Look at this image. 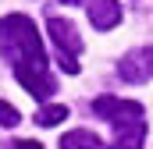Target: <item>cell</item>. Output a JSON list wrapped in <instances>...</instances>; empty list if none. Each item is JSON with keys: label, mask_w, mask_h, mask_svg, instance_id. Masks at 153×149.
<instances>
[{"label": "cell", "mask_w": 153, "mask_h": 149, "mask_svg": "<svg viewBox=\"0 0 153 149\" xmlns=\"http://www.w3.org/2000/svg\"><path fill=\"white\" fill-rule=\"evenodd\" d=\"M0 53L7 57L11 71L25 92H32L36 100H46L57 92V78L50 74V60H46L39 29L29 14H4L0 18Z\"/></svg>", "instance_id": "1"}, {"label": "cell", "mask_w": 153, "mask_h": 149, "mask_svg": "<svg viewBox=\"0 0 153 149\" xmlns=\"http://www.w3.org/2000/svg\"><path fill=\"white\" fill-rule=\"evenodd\" d=\"M46 32L53 39V46H57V60H61V68L68 74H78V53H82V39H78V29L68 21V18H46Z\"/></svg>", "instance_id": "2"}, {"label": "cell", "mask_w": 153, "mask_h": 149, "mask_svg": "<svg viewBox=\"0 0 153 149\" xmlns=\"http://www.w3.org/2000/svg\"><path fill=\"white\" fill-rule=\"evenodd\" d=\"M93 114L96 117H103V121H111V124H121V121H135V117H143V103H135V100H121V96H96L93 100Z\"/></svg>", "instance_id": "3"}, {"label": "cell", "mask_w": 153, "mask_h": 149, "mask_svg": "<svg viewBox=\"0 0 153 149\" xmlns=\"http://www.w3.org/2000/svg\"><path fill=\"white\" fill-rule=\"evenodd\" d=\"M89 21L96 32H111L121 21V4L117 0H89Z\"/></svg>", "instance_id": "4"}, {"label": "cell", "mask_w": 153, "mask_h": 149, "mask_svg": "<svg viewBox=\"0 0 153 149\" xmlns=\"http://www.w3.org/2000/svg\"><path fill=\"white\" fill-rule=\"evenodd\" d=\"M143 139H146V121L143 117L114 124V149H146Z\"/></svg>", "instance_id": "5"}, {"label": "cell", "mask_w": 153, "mask_h": 149, "mask_svg": "<svg viewBox=\"0 0 153 149\" xmlns=\"http://www.w3.org/2000/svg\"><path fill=\"white\" fill-rule=\"evenodd\" d=\"M117 74H121L125 82H146V78H150L146 53H143V50H132V53H125V57H121V68H117Z\"/></svg>", "instance_id": "6"}, {"label": "cell", "mask_w": 153, "mask_h": 149, "mask_svg": "<svg viewBox=\"0 0 153 149\" xmlns=\"http://www.w3.org/2000/svg\"><path fill=\"white\" fill-rule=\"evenodd\" d=\"M61 149H107V142H103L100 135H93V131L78 128V131L61 135Z\"/></svg>", "instance_id": "7"}, {"label": "cell", "mask_w": 153, "mask_h": 149, "mask_svg": "<svg viewBox=\"0 0 153 149\" xmlns=\"http://www.w3.org/2000/svg\"><path fill=\"white\" fill-rule=\"evenodd\" d=\"M68 107L64 103H46V107H39L36 114V124H43V128H53V124H61V121H68Z\"/></svg>", "instance_id": "8"}, {"label": "cell", "mask_w": 153, "mask_h": 149, "mask_svg": "<svg viewBox=\"0 0 153 149\" xmlns=\"http://www.w3.org/2000/svg\"><path fill=\"white\" fill-rule=\"evenodd\" d=\"M18 121H22V114L14 110L11 103H4V100H0V124H4V128H14Z\"/></svg>", "instance_id": "9"}, {"label": "cell", "mask_w": 153, "mask_h": 149, "mask_svg": "<svg viewBox=\"0 0 153 149\" xmlns=\"http://www.w3.org/2000/svg\"><path fill=\"white\" fill-rule=\"evenodd\" d=\"M11 149H43V146H39V142H32V139H18Z\"/></svg>", "instance_id": "10"}, {"label": "cell", "mask_w": 153, "mask_h": 149, "mask_svg": "<svg viewBox=\"0 0 153 149\" xmlns=\"http://www.w3.org/2000/svg\"><path fill=\"white\" fill-rule=\"evenodd\" d=\"M143 53H146V68H150V74H153V46H150V50H143Z\"/></svg>", "instance_id": "11"}, {"label": "cell", "mask_w": 153, "mask_h": 149, "mask_svg": "<svg viewBox=\"0 0 153 149\" xmlns=\"http://www.w3.org/2000/svg\"><path fill=\"white\" fill-rule=\"evenodd\" d=\"M61 4H85V0H61Z\"/></svg>", "instance_id": "12"}]
</instances>
